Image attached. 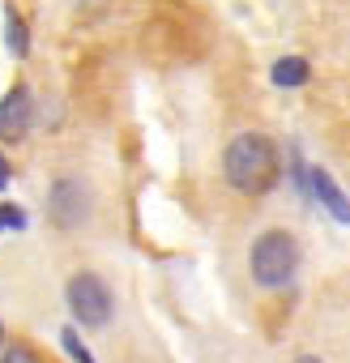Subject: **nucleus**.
<instances>
[{
	"label": "nucleus",
	"mask_w": 350,
	"mask_h": 363,
	"mask_svg": "<svg viewBox=\"0 0 350 363\" xmlns=\"http://www.w3.org/2000/svg\"><path fill=\"white\" fill-rule=\"evenodd\" d=\"M222 175L227 184L244 197H265L278 175H282V162H278V145L265 137V133H239L227 154H222Z\"/></svg>",
	"instance_id": "1"
},
{
	"label": "nucleus",
	"mask_w": 350,
	"mask_h": 363,
	"mask_svg": "<svg viewBox=\"0 0 350 363\" xmlns=\"http://www.w3.org/2000/svg\"><path fill=\"white\" fill-rule=\"evenodd\" d=\"M248 269H252V282L265 286V291L286 286L295 278V269H299V244H295V235L278 231V227L265 231V235H256V244L248 252Z\"/></svg>",
	"instance_id": "2"
},
{
	"label": "nucleus",
	"mask_w": 350,
	"mask_h": 363,
	"mask_svg": "<svg viewBox=\"0 0 350 363\" xmlns=\"http://www.w3.org/2000/svg\"><path fill=\"white\" fill-rule=\"evenodd\" d=\"M69 308H73V316L86 325V329H103L107 320H111V312H115V299H111V291H107V282L98 278V274H73L69 278Z\"/></svg>",
	"instance_id": "3"
},
{
	"label": "nucleus",
	"mask_w": 350,
	"mask_h": 363,
	"mask_svg": "<svg viewBox=\"0 0 350 363\" xmlns=\"http://www.w3.org/2000/svg\"><path fill=\"white\" fill-rule=\"evenodd\" d=\"M47 214L60 231H77L86 218H90V189L77 184V179H56L52 184V197H47Z\"/></svg>",
	"instance_id": "4"
},
{
	"label": "nucleus",
	"mask_w": 350,
	"mask_h": 363,
	"mask_svg": "<svg viewBox=\"0 0 350 363\" xmlns=\"http://www.w3.org/2000/svg\"><path fill=\"white\" fill-rule=\"evenodd\" d=\"M35 124V94L26 86H13L0 103V137L5 141H22Z\"/></svg>",
	"instance_id": "5"
},
{
	"label": "nucleus",
	"mask_w": 350,
	"mask_h": 363,
	"mask_svg": "<svg viewBox=\"0 0 350 363\" xmlns=\"http://www.w3.org/2000/svg\"><path fill=\"white\" fill-rule=\"evenodd\" d=\"M307 179H312V193L320 197V206H324L337 223H350V201H346V193L333 184V175H329V171H320V167H312V171H307Z\"/></svg>",
	"instance_id": "6"
},
{
	"label": "nucleus",
	"mask_w": 350,
	"mask_h": 363,
	"mask_svg": "<svg viewBox=\"0 0 350 363\" xmlns=\"http://www.w3.org/2000/svg\"><path fill=\"white\" fill-rule=\"evenodd\" d=\"M307 73H312V69H307L303 56H286V60L273 65V86H303Z\"/></svg>",
	"instance_id": "7"
},
{
	"label": "nucleus",
	"mask_w": 350,
	"mask_h": 363,
	"mask_svg": "<svg viewBox=\"0 0 350 363\" xmlns=\"http://www.w3.org/2000/svg\"><path fill=\"white\" fill-rule=\"evenodd\" d=\"M5 43H9V52L13 56H26L30 52V39H26V22L9 9V18H5Z\"/></svg>",
	"instance_id": "8"
},
{
	"label": "nucleus",
	"mask_w": 350,
	"mask_h": 363,
	"mask_svg": "<svg viewBox=\"0 0 350 363\" xmlns=\"http://www.w3.org/2000/svg\"><path fill=\"white\" fill-rule=\"evenodd\" d=\"M60 342H64V350H69V354H73L77 363H94V359L86 354V346L77 342V333H73V329H64V333H60Z\"/></svg>",
	"instance_id": "9"
},
{
	"label": "nucleus",
	"mask_w": 350,
	"mask_h": 363,
	"mask_svg": "<svg viewBox=\"0 0 350 363\" xmlns=\"http://www.w3.org/2000/svg\"><path fill=\"white\" fill-rule=\"evenodd\" d=\"M0 363H39V354H35L30 346L13 342V350H5V359H0Z\"/></svg>",
	"instance_id": "10"
},
{
	"label": "nucleus",
	"mask_w": 350,
	"mask_h": 363,
	"mask_svg": "<svg viewBox=\"0 0 350 363\" xmlns=\"http://www.w3.org/2000/svg\"><path fill=\"white\" fill-rule=\"evenodd\" d=\"M22 223H26V218H22L18 210H9V206L0 210V227H22Z\"/></svg>",
	"instance_id": "11"
},
{
	"label": "nucleus",
	"mask_w": 350,
	"mask_h": 363,
	"mask_svg": "<svg viewBox=\"0 0 350 363\" xmlns=\"http://www.w3.org/2000/svg\"><path fill=\"white\" fill-rule=\"evenodd\" d=\"M5 184H9V162L0 158V189H5Z\"/></svg>",
	"instance_id": "12"
},
{
	"label": "nucleus",
	"mask_w": 350,
	"mask_h": 363,
	"mask_svg": "<svg viewBox=\"0 0 350 363\" xmlns=\"http://www.w3.org/2000/svg\"><path fill=\"white\" fill-rule=\"evenodd\" d=\"M295 363H324V359H316V354H299Z\"/></svg>",
	"instance_id": "13"
},
{
	"label": "nucleus",
	"mask_w": 350,
	"mask_h": 363,
	"mask_svg": "<svg viewBox=\"0 0 350 363\" xmlns=\"http://www.w3.org/2000/svg\"><path fill=\"white\" fill-rule=\"evenodd\" d=\"M0 342H5V325H0Z\"/></svg>",
	"instance_id": "14"
}]
</instances>
